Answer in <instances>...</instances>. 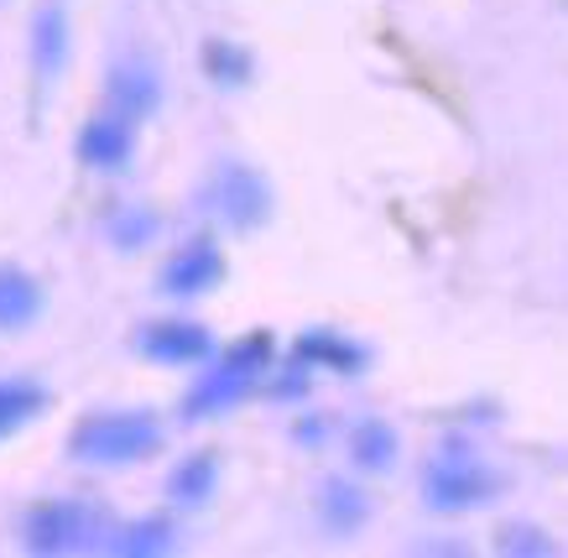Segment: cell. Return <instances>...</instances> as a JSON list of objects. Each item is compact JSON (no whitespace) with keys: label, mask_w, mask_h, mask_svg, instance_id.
<instances>
[{"label":"cell","mask_w":568,"mask_h":558,"mask_svg":"<svg viewBox=\"0 0 568 558\" xmlns=\"http://www.w3.org/2000/svg\"><path fill=\"white\" fill-rule=\"evenodd\" d=\"M204 204L220 214L224 225L235 230H256L266 214H272V189H266V177L256 168H245V162H220L214 177H209L204 189Z\"/></svg>","instance_id":"5b68a950"},{"label":"cell","mask_w":568,"mask_h":558,"mask_svg":"<svg viewBox=\"0 0 568 558\" xmlns=\"http://www.w3.org/2000/svg\"><path fill=\"white\" fill-rule=\"evenodd\" d=\"M496 496H500V475L485 470L480 459H469L459 449L438 454L423 470V501L433 511H475V506L496 501Z\"/></svg>","instance_id":"277c9868"},{"label":"cell","mask_w":568,"mask_h":558,"mask_svg":"<svg viewBox=\"0 0 568 558\" xmlns=\"http://www.w3.org/2000/svg\"><path fill=\"white\" fill-rule=\"evenodd\" d=\"M272 355H276V345H272V334L266 329H256V334H245L241 345H230L214 361V366L193 382V392L183 397V418H214V413H224V407H235L241 397H251L261 386V376L272 371Z\"/></svg>","instance_id":"6da1fadb"},{"label":"cell","mask_w":568,"mask_h":558,"mask_svg":"<svg viewBox=\"0 0 568 558\" xmlns=\"http://www.w3.org/2000/svg\"><path fill=\"white\" fill-rule=\"evenodd\" d=\"M500 554H552V542L537 532V527H506L500 532Z\"/></svg>","instance_id":"ffe728a7"},{"label":"cell","mask_w":568,"mask_h":558,"mask_svg":"<svg viewBox=\"0 0 568 558\" xmlns=\"http://www.w3.org/2000/svg\"><path fill=\"white\" fill-rule=\"evenodd\" d=\"M131 146H136V121L121 115V110H104L79 131V162L84 168H100V173H115L131 162Z\"/></svg>","instance_id":"8992f818"},{"label":"cell","mask_w":568,"mask_h":558,"mask_svg":"<svg viewBox=\"0 0 568 558\" xmlns=\"http://www.w3.org/2000/svg\"><path fill=\"white\" fill-rule=\"evenodd\" d=\"M37 308H42V287L21 266H0V329L32 324Z\"/></svg>","instance_id":"7c38bea8"},{"label":"cell","mask_w":568,"mask_h":558,"mask_svg":"<svg viewBox=\"0 0 568 558\" xmlns=\"http://www.w3.org/2000/svg\"><path fill=\"white\" fill-rule=\"evenodd\" d=\"M162 444L152 413H89L69 434V454L84 465H136Z\"/></svg>","instance_id":"7a4b0ae2"},{"label":"cell","mask_w":568,"mask_h":558,"mask_svg":"<svg viewBox=\"0 0 568 558\" xmlns=\"http://www.w3.org/2000/svg\"><path fill=\"white\" fill-rule=\"evenodd\" d=\"M214 480H220V465H214V454H193V459H183L173 470V480H168V490H173V501L183 506H199L214 496Z\"/></svg>","instance_id":"5bb4252c"},{"label":"cell","mask_w":568,"mask_h":558,"mask_svg":"<svg viewBox=\"0 0 568 558\" xmlns=\"http://www.w3.org/2000/svg\"><path fill=\"white\" fill-rule=\"evenodd\" d=\"M63 58H69V17H63L58 0H48L32 21V73H37V84L48 89L52 79H58V69H63Z\"/></svg>","instance_id":"30bf717a"},{"label":"cell","mask_w":568,"mask_h":558,"mask_svg":"<svg viewBox=\"0 0 568 558\" xmlns=\"http://www.w3.org/2000/svg\"><path fill=\"white\" fill-rule=\"evenodd\" d=\"M152 230H156V220L146 210H121L115 220H110V235H115L121 245H141Z\"/></svg>","instance_id":"d6986e66"},{"label":"cell","mask_w":568,"mask_h":558,"mask_svg":"<svg viewBox=\"0 0 568 558\" xmlns=\"http://www.w3.org/2000/svg\"><path fill=\"white\" fill-rule=\"evenodd\" d=\"M293 361L303 371L318 366V371H334V376H355V371H365V349L334 329H308L293 345Z\"/></svg>","instance_id":"9c48e42d"},{"label":"cell","mask_w":568,"mask_h":558,"mask_svg":"<svg viewBox=\"0 0 568 558\" xmlns=\"http://www.w3.org/2000/svg\"><path fill=\"white\" fill-rule=\"evenodd\" d=\"M48 407V392L37 382H0V438L17 434L21 423H32Z\"/></svg>","instance_id":"4fadbf2b"},{"label":"cell","mask_w":568,"mask_h":558,"mask_svg":"<svg viewBox=\"0 0 568 558\" xmlns=\"http://www.w3.org/2000/svg\"><path fill=\"white\" fill-rule=\"evenodd\" d=\"M104 548H110V554H125V558H141V554H168V548H173V527L162 523V517H146V523L125 527L121 538H110Z\"/></svg>","instance_id":"2e32d148"},{"label":"cell","mask_w":568,"mask_h":558,"mask_svg":"<svg viewBox=\"0 0 568 558\" xmlns=\"http://www.w3.org/2000/svg\"><path fill=\"white\" fill-rule=\"evenodd\" d=\"M204 69L214 84H245V73H251V63H245V53H235L230 42H209L204 48Z\"/></svg>","instance_id":"ac0fdd59"},{"label":"cell","mask_w":568,"mask_h":558,"mask_svg":"<svg viewBox=\"0 0 568 558\" xmlns=\"http://www.w3.org/2000/svg\"><path fill=\"white\" fill-rule=\"evenodd\" d=\"M392 454H396V434L381 418H365L361 428H355V465H361V470H386Z\"/></svg>","instance_id":"e0dca14e"},{"label":"cell","mask_w":568,"mask_h":558,"mask_svg":"<svg viewBox=\"0 0 568 558\" xmlns=\"http://www.w3.org/2000/svg\"><path fill=\"white\" fill-rule=\"evenodd\" d=\"M27 548L32 554H84V548H100L110 523L94 501H42L27 511Z\"/></svg>","instance_id":"3957f363"},{"label":"cell","mask_w":568,"mask_h":558,"mask_svg":"<svg viewBox=\"0 0 568 558\" xmlns=\"http://www.w3.org/2000/svg\"><path fill=\"white\" fill-rule=\"evenodd\" d=\"M318 517H324L334 532H355L365 523V496L345 480H328L324 496H318Z\"/></svg>","instance_id":"9a60e30c"},{"label":"cell","mask_w":568,"mask_h":558,"mask_svg":"<svg viewBox=\"0 0 568 558\" xmlns=\"http://www.w3.org/2000/svg\"><path fill=\"white\" fill-rule=\"evenodd\" d=\"M224 277V256L214 241H189L178 251L168 272H162V287L173 297H193V293H209V287H220Z\"/></svg>","instance_id":"52a82bcc"},{"label":"cell","mask_w":568,"mask_h":558,"mask_svg":"<svg viewBox=\"0 0 568 558\" xmlns=\"http://www.w3.org/2000/svg\"><path fill=\"white\" fill-rule=\"evenodd\" d=\"M162 100V89H156V73L146 63H121V69L110 73V110H121L131 121H146Z\"/></svg>","instance_id":"8fae6325"},{"label":"cell","mask_w":568,"mask_h":558,"mask_svg":"<svg viewBox=\"0 0 568 558\" xmlns=\"http://www.w3.org/2000/svg\"><path fill=\"white\" fill-rule=\"evenodd\" d=\"M136 349L152 355V361H162V366H193V361L209 355V329L204 324H183V318H173V324H146V329L136 334Z\"/></svg>","instance_id":"ba28073f"}]
</instances>
